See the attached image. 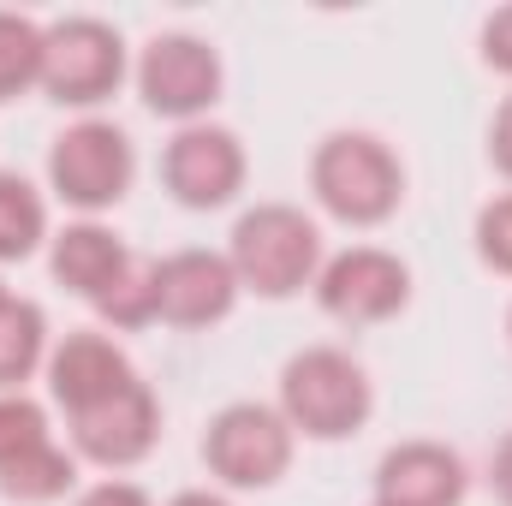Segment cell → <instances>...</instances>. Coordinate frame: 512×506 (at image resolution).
<instances>
[{
	"instance_id": "obj_6",
	"label": "cell",
	"mask_w": 512,
	"mask_h": 506,
	"mask_svg": "<svg viewBox=\"0 0 512 506\" xmlns=\"http://www.w3.org/2000/svg\"><path fill=\"white\" fill-rule=\"evenodd\" d=\"M292 453H298L292 423L280 417V405H262V399L221 405L209 417V429H203V465H209V477L227 483V489H245V495L274 489L292 471Z\"/></svg>"
},
{
	"instance_id": "obj_14",
	"label": "cell",
	"mask_w": 512,
	"mask_h": 506,
	"mask_svg": "<svg viewBox=\"0 0 512 506\" xmlns=\"http://www.w3.org/2000/svg\"><path fill=\"white\" fill-rule=\"evenodd\" d=\"M48 268H54V280H60L72 298H84V304L96 310L131 268H137V256H131V245L114 227H102V221H66V227L48 239Z\"/></svg>"
},
{
	"instance_id": "obj_28",
	"label": "cell",
	"mask_w": 512,
	"mask_h": 506,
	"mask_svg": "<svg viewBox=\"0 0 512 506\" xmlns=\"http://www.w3.org/2000/svg\"><path fill=\"white\" fill-rule=\"evenodd\" d=\"M370 506H376V501H370Z\"/></svg>"
},
{
	"instance_id": "obj_18",
	"label": "cell",
	"mask_w": 512,
	"mask_h": 506,
	"mask_svg": "<svg viewBox=\"0 0 512 506\" xmlns=\"http://www.w3.org/2000/svg\"><path fill=\"white\" fill-rule=\"evenodd\" d=\"M42 30L24 12H0V102L42 90Z\"/></svg>"
},
{
	"instance_id": "obj_21",
	"label": "cell",
	"mask_w": 512,
	"mask_h": 506,
	"mask_svg": "<svg viewBox=\"0 0 512 506\" xmlns=\"http://www.w3.org/2000/svg\"><path fill=\"white\" fill-rule=\"evenodd\" d=\"M483 66L489 72H501V78H512V6H495L489 18H483Z\"/></svg>"
},
{
	"instance_id": "obj_17",
	"label": "cell",
	"mask_w": 512,
	"mask_h": 506,
	"mask_svg": "<svg viewBox=\"0 0 512 506\" xmlns=\"http://www.w3.org/2000/svg\"><path fill=\"white\" fill-rule=\"evenodd\" d=\"M48 203L24 173H0V262H24L48 245Z\"/></svg>"
},
{
	"instance_id": "obj_11",
	"label": "cell",
	"mask_w": 512,
	"mask_h": 506,
	"mask_svg": "<svg viewBox=\"0 0 512 506\" xmlns=\"http://www.w3.org/2000/svg\"><path fill=\"white\" fill-rule=\"evenodd\" d=\"M239 298H245V286H239L227 251L191 245V251L155 256V322L197 334V328L227 322L239 310Z\"/></svg>"
},
{
	"instance_id": "obj_16",
	"label": "cell",
	"mask_w": 512,
	"mask_h": 506,
	"mask_svg": "<svg viewBox=\"0 0 512 506\" xmlns=\"http://www.w3.org/2000/svg\"><path fill=\"white\" fill-rule=\"evenodd\" d=\"M48 316L36 298H6L0 304V393H24V381L48 364Z\"/></svg>"
},
{
	"instance_id": "obj_27",
	"label": "cell",
	"mask_w": 512,
	"mask_h": 506,
	"mask_svg": "<svg viewBox=\"0 0 512 506\" xmlns=\"http://www.w3.org/2000/svg\"><path fill=\"white\" fill-rule=\"evenodd\" d=\"M507 340H512V310H507Z\"/></svg>"
},
{
	"instance_id": "obj_9",
	"label": "cell",
	"mask_w": 512,
	"mask_h": 506,
	"mask_svg": "<svg viewBox=\"0 0 512 506\" xmlns=\"http://www.w3.org/2000/svg\"><path fill=\"white\" fill-rule=\"evenodd\" d=\"M316 304L340 328H382L393 316H405L411 304V262L382 245H346L340 256L322 262Z\"/></svg>"
},
{
	"instance_id": "obj_5",
	"label": "cell",
	"mask_w": 512,
	"mask_h": 506,
	"mask_svg": "<svg viewBox=\"0 0 512 506\" xmlns=\"http://www.w3.org/2000/svg\"><path fill=\"white\" fill-rule=\"evenodd\" d=\"M131 60H126V36L108 18L72 12L54 18L42 30V90L60 108H102L120 96Z\"/></svg>"
},
{
	"instance_id": "obj_19",
	"label": "cell",
	"mask_w": 512,
	"mask_h": 506,
	"mask_svg": "<svg viewBox=\"0 0 512 506\" xmlns=\"http://www.w3.org/2000/svg\"><path fill=\"white\" fill-rule=\"evenodd\" d=\"M42 441H54L48 411H42L30 393H0V465L24 459V453L42 447Z\"/></svg>"
},
{
	"instance_id": "obj_1",
	"label": "cell",
	"mask_w": 512,
	"mask_h": 506,
	"mask_svg": "<svg viewBox=\"0 0 512 506\" xmlns=\"http://www.w3.org/2000/svg\"><path fill=\"white\" fill-rule=\"evenodd\" d=\"M310 197L340 227H382L405 203V161L376 131H328L310 155Z\"/></svg>"
},
{
	"instance_id": "obj_24",
	"label": "cell",
	"mask_w": 512,
	"mask_h": 506,
	"mask_svg": "<svg viewBox=\"0 0 512 506\" xmlns=\"http://www.w3.org/2000/svg\"><path fill=\"white\" fill-rule=\"evenodd\" d=\"M489 489H495L501 506H512V429L501 435V447H495V459H489Z\"/></svg>"
},
{
	"instance_id": "obj_8",
	"label": "cell",
	"mask_w": 512,
	"mask_h": 506,
	"mask_svg": "<svg viewBox=\"0 0 512 506\" xmlns=\"http://www.w3.org/2000/svg\"><path fill=\"white\" fill-rule=\"evenodd\" d=\"M245 179H251V155H245V137L233 126L197 120V126H179L161 149V185L191 215L227 209L245 191Z\"/></svg>"
},
{
	"instance_id": "obj_2",
	"label": "cell",
	"mask_w": 512,
	"mask_h": 506,
	"mask_svg": "<svg viewBox=\"0 0 512 506\" xmlns=\"http://www.w3.org/2000/svg\"><path fill=\"white\" fill-rule=\"evenodd\" d=\"M280 417L298 441H352L376 417L370 370L346 346H304L280 370Z\"/></svg>"
},
{
	"instance_id": "obj_3",
	"label": "cell",
	"mask_w": 512,
	"mask_h": 506,
	"mask_svg": "<svg viewBox=\"0 0 512 506\" xmlns=\"http://www.w3.org/2000/svg\"><path fill=\"white\" fill-rule=\"evenodd\" d=\"M227 262L239 274V286L256 298H298L304 286H316L322 274V227L298 209V203H256L233 221Z\"/></svg>"
},
{
	"instance_id": "obj_20",
	"label": "cell",
	"mask_w": 512,
	"mask_h": 506,
	"mask_svg": "<svg viewBox=\"0 0 512 506\" xmlns=\"http://www.w3.org/2000/svg\"><path fill=\"white\" fill-rule=\"evenodd\" d=\"M471 245H477V262H483L489 274H507V280H512V191L477 209Z\"/></svg>"
},
{
	"instance_id": "obj_7",
	"label": "cell",
	"mask_w": 512,
	"mask_h": 506,
	"mask_svg": "<svg viewBox=\"0 0 512 506\" xmlns=\"http://www.w3.org/2000/svg\"><path fill=\"white\" fill-rule=\"evenodd\" d=\"M227 90V66L215 54V42L191 36V30H161L143 42L137 54V96L149 114L173 120V126H197L209 120V108Z\"/></svg>"
},
{
	"instance_id": "obj_13",
	"label": "cell",
	"mask_w": 512,
	"mask_h": 506,
	"mask_svg": "<svg viewBox=\"0 0 512 506\" xmlns=\"http://www.w3.org/2000/svg\"><path fill=\"white\" fill-rule=\"evenodd\" d=\"M471 471L447 441H399L376 465V506H465Z\"/></svg>"
},
{
	"instance_id": "obj_12",
	"label": "cell",
	"mask_w": 512,
	"mask_h": 506,
	"mask_svg": "<svg viewBox=\"0 0 512 506\" xmlns=\"http://www.w3.org/2000/svg\"><path fill=\"white\" fill-rule=\"evenodd\" d=\"M42 376H48V399H54L66 417H78V411L114 399L120 387H131V381H137V364L126 358V346H120L114 334L78 328V334H66V340L48 352Z\"/></svg>"
},
{
	"instance_id": "obj_15",
	"label": "cell",
	"mask_w": 512,
	"mask_h": 506,
	"mask_svg": "<svg viewBox=\"0 0 512 506\" xmlns=\"http://www.w3.org/2000/svg\"><path fill=\"white\" fill-rule=\"evenodd\" d=\"M66 495H78V453L60 447V441H42V447H30L24 459L0 465V501L54 506V501H66Z\"/></svg>"
},
{
	"instance_id": "obj_10",
	"label": "cell",
	"mask_w": 512,
	"mask_h": 506,
	"mask_svg": "<svg viewBox=\"0 0 512 506\" xmlns=\"http://www.w3.org/2000/svg\"><path fill=\"white\" fill-rule=\"evenodd\" d=\"M66 435H72V453H78V465H96V471H131V465H143L149 453H155V441H161V399H155V387L137 376L131 387H120L114 399H102V405H90V411H78V417H66Z\"/></svg>"
},
{
	"instance_id": "obj_25",
	"label": "cell",
	"mask_w": 512,
	"mask_h": 506,
	"mask_svg": "<svg viewBox=\"0 0 512 506\" xmlns=\"http://www.w3.org/2000/svg\"><path fill=\"white\" fill-rule=\"evenodd\" d=\"M167 506H233V501H227V495H215V489H179Z\"/></svg>"
},
{
	"instance_id": "obj_4",
	"label": "cell",
	"mask_w": 512,
	"mask_h": 506,
	"mask_svg": "<svg viewBox=\"0 0 512 506\" xmlns=\"http://www.w3.org/2000/svg\"><path fill=\"white\" fill-rule=\"evenodd\" d=\"M137 179V149L114 120H78L48 143V191L84 221L120 209Z\"/></svg>"
},
{
	"instance_id": "obj_22",
	"label": "cell",
	"mask_w": 512,
	"mask_h": 506,
	"mask_svg": "<svg viewBox=\"0 0 512 506\" xmlns=\"http://www.w3.org/2000/svg\"><path fill=\"white\" fill-rule=\"evenodd\" d=\"M72 506H155L149 501V489L143 483H126V477H102V483H90V489H78Z\"/></svg>"
},
{
	"instance_id": "obj_23",
	"label": "cell",
	"mask_w": 512,
	"mask_h": 506,
	"mask_svg": "<svg viewBox=\"0 0 512 506\" xmlns=\"http://www.w3.org/2000/svg\"><path fill=\"white\" fill-rule=\"evenodd\" d=\"M489 161H495L501 179H512V96L495 108V120H489Z\"/></svg>"
},
{
	"instance_id": "obj_26",
	"label": "cell",
	"mask_w": 512,
	"mask_h": 506,
	"mask_svg": "<svg viewBox=\"0 0 512 506\" xmlns=\"http://www.w3.org/2000/svg\"><path fill=\"white\" fill-rule=\"evenodd\" d=\"M6 298H12V292H6V280H0V304H6Z\"/></svg>"
}]
</instances>
